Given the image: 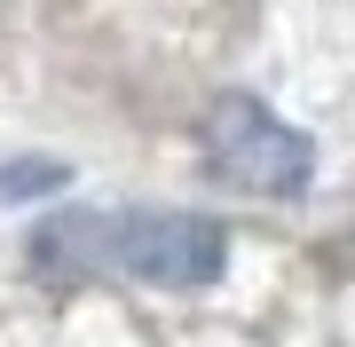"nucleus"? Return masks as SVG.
Listing matches in <instances>:
<instances>
[{
	"label": "nucleus",
	"instance_id": "f257e3e1",
	"mask_svg": "<svg viewBox=\"0 0 355 347\" xmlns=\"http://www.w3.org/2000/svg\"><path fill=\"white\" fill-rule=\"evenodd\" d=\"M32 253L48 269H87V260H111L142 284H166V292H190V284H214L229 260V229L214 213H64L32 237Z\"/></svg>",
	"mask_w": 355,
	"mask_h": 347
},
{
	"label": "nucleus",
	"instance_id": "7ed1b4c3",
	"mask_svg": "<svg viewBox=\"0 0 355 347\" xmlns=\"http://www.w3.org/2000/svg\"><path fill=\"white\" fill-rule=\"evenodd\" d=\"M48 190H71L64 158H0V206H24V197H48Z\"/></svg>",
	"mask_w": 355,
	"mask_h": 347
},
{
	"label": "nucleus",
	"instance_id": "f03ea898",
	"mask_svg": "<svg viewBox=\"0 0 355 347\" xmlns=\"http://www.w3.org/2000/svg\"><path fill=\"white\" fill-rule=\"evenodd\" d=\"M205 158H214L221 181H237L253 197H300L308 174H316L308 134L292 118H277L261 95H221L205 111Z\"/></svg>",
	"mask_w": 355,
	"mask_h": 347
}]
</instances>
